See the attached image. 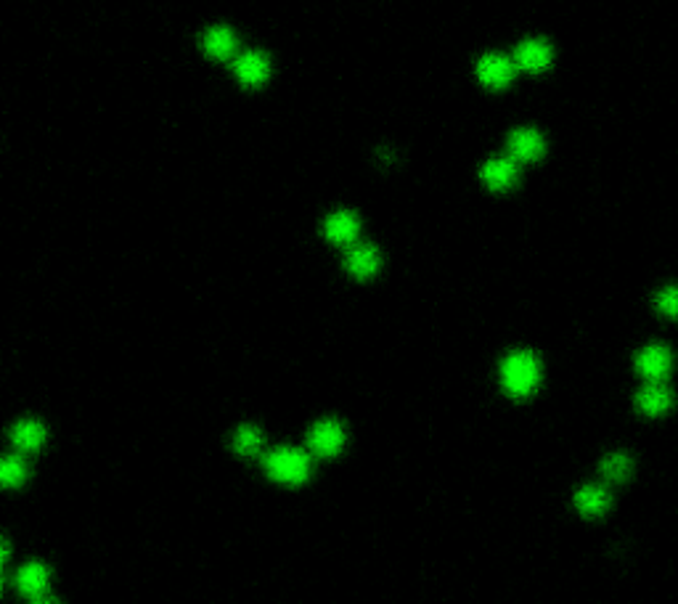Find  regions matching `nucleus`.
Masks as SVG:
<instances>
[{
  "instance_id": "obj_1",
  "label": "nucleus",
  "mask_w": 678,
  "mask_h": 604,
  "mask_svg": "<svg viewBox=\"0 0 678 604\" xmlns=\"http://www.w3.org/2000/svg\"><path fill=\"white\" fill-rule=\"evenodd\" d=\"M501 385L511 398H527L540 385V361L530 350L508 353L501 364Z\"/></svg>"
},
{
  "instance_id": "obj_2",
  "label": "nucleus",
  "mask_w": 678,
  "mask_h": 604,
  "mask_svg": "<svg viewBox=\"0 0 678 604\" xmlns=\"http://www.w3.org/2000/svg\"><path fill=\"white\" fill-rule=\"evenodd\" d=\"M265 472L271 480L281 482V485H300L311 477V456L300 448L292 445H281L276 451H268L263 456Z\"/></svg>"
},
{
  "instance_id": "obj_3",
  "label": "nucleus",
  "mask_w": 678,
  "mask_h": 604,
  "mask_svg": "<svg viewBox=\"0 0 678 604\" xmlns=\"http://www.w3.org/2000/svg\"><path fill=\"white\" fill-rule=\"evenodd\" d=\"M344 440H347V432L337 419H321L308 432V448L313 456H327V459L337 456L344 448Z\"/></svg>"
},
{
  "instance_id": "obj_4",
  "label": "nucleus",
  "mask_w": 678,
  "mask_h": 604,
  "mask_svg": "<svg viewBox=\"0 0 678 604\" xmlns=\"http://www.w3.org/2000/svg\"><path fill=\"white\" fill-rule=\"evenodd\" d=\"M671 366H674V356L666 345H647L636 356V369L647 382H663L671 374Z\"/></svg>"
},
{
  "instance_id": "obj_5",
  "label": "nucleus",
  "mask_w": 678,
  "mask_h": 604,
  "mask_svg": "<svg viewBox=\"0 0 678 604\" xmlns=\"http://www.w3.org/2000/svg\"><path fill=\"white\" fill-rule=\"evenodd\" d=\"M514 69H516L514 59H508L504 53H488V56H483L477 61V77L488 88H504V85H508L511 77H514Z\"/></svg>"
},
{
  "instance_id": "obj_6",
  "label": "nucleus",
  "mask_w": 678,
  "mask_h": 604,
  "mask_svg": "<svg viewBox=\"0 0 678 604\" xmlns=\"http://www.w3.org/2000/svg\"><path fill=\"white\" fill-rule=\"evenodd\" d=\"M543 136L532 128H519L508 136V157L514 162H535L543 154Z\"/></svg>"
},
{
  "instance_id": "obj_7",
  "label": "nucleus",
  "mask_w": 678,
  "mask_h": 604,
  "mask_svg": "<svg viewBox=\"0 0 678 604\" xmlns=\"http://www.w3.org/2000/svg\"><path fill=\"white\" fill-rule=\"evenodd\" d=\"M271 75V61L263 51H247L236 59V77L241 85H263Z\"/></svg>"
},
{
  "instance_id": "obj_8",
  "label": "nucleus",
  "mask_w": 678,
  "mask_h": 604,
  "mask_svg": "<svg viewBox=\"0 0 678 604\" xmlns=\"http://www.w3.org/2000/svg\"><path fill=\"white\" fill-rule=\"evenodd\" d=\"M511 59L524 72H540L551 64V45L546 40H522Z\"/></svg>"
},
{
  "instance_id": "obj_9",
  "label": "nucleus",
  "mask_w": 678,
  "mask_h": 604,
  "mask_svg": "<svg viewBox=\"0 0 678 604\" xmlns=\"http://www.w3.org/2000/svg\"><path fill=\"white\" fill-rule=\"evenodd\" d=\"M636 405L644 416H663L674 405V393L666 382H647L636 396Z\"/></svg>"
},
{
  "instance_id": "obj_10",
  "label": "nucleus",
  "mask_w": 678,
  "mask_h": 604,
  "mask_svg": "<svg viewBox=\"0 0 678 604\" xmlns=\"http://www.w3.org/2000/svg\"><path fill=\"white\" fill-rule=\"evenodd\" d=\"M379 252L374 244H352L344 257V268L355 278H371L379 271Z\"/></svg>"
},
{
  "instance_id": "obj_11",
  "label": "nucleus",
  "mask_w": 678,
  "mask_h": 604,
  "mask_svg": "<svg viewBox=\"0 0 678 604\" xmlns=\"http://www.w3.org/2000/svg\"><path fill=\"white\" fill-rule=\"evenodd\" d=\"M48 584H51V570H48L43 562H29V565H24V568L16 573V589H19L24 597H29V600L45 597Z\"/></svg>"
},
{
  "instance_id": "obj_12",
  "label": "nucleus",
  "mask_w": 678,
  "mask_h": 604,
  "mask_svg": "<svg viewBox=\"0 0 678 604\" xmlns=\"http://www.w3.org/2000/svg\"><path fill=\"white\" fill-rule=\"evenodd\" d=\"M516 162L511 157H496V160H488L483 165V184L493 192H504V189H511L514 181H516Z\"/></svg>"
},
{
  "instance_id": "obj_13",
  "label": "nucleus",
  "mask_w": 678,
  "mask_h": 604,
  "mask_svg": "<svg viewBox=\"0 0 678 604\" xmlns=\"http://www.w3.org/2000/svg\"><path fill=\"white\" fill-rule=\"evenodd\" d=\"M358 231H360V223H358V217H355L352 212H347V209L332 212V215L327 217V223H324V233H327V239L335 241V244H352V241L358 239Z\"/></svg>"
},
{
  "instance_id": "obj_14",
  "label": "nucleus",
  "mask_w": 678,
  "mask_h": 604,
  "mask_svg": "<svg viewBox=\"0 0 678 604\" xmlns=\"http://www.w3.org/2000/svg\"><path fill=\"white\" fill-rule=\"evenodd\" d=\"M45 440V427L35 419H21L11 429V443L19 453H32L43 445Z\"/></svg>"
},
{
  "instance_id": "obj_15",
  "label": "nucleus",
  "mask_w": 678,
  "mask_h": 604,
  "mask_svg": "<svg viewBox=\"0 0 678 604\" xmlns=\"http://www.w3.org/2000/svg\"><path fill=\"white\" fill-rule=\"evenodd\" d=\"M612 498H610V490L604 485H583L578 493H575V506L580 514L586 517H599L610 509Z\"/></svg>"
},
{
  "instance_id": "obj_16",
  "label": "nucleus",
  "mask_w": 678,
  "mask_h": 604,
  "mask_svg": "<svg viewBox=\"0 0 678 604\" xmlns=\"http://www.w3.org/2000/svg\"><path fill=\"white\" fill-rule=\"evenodd\" d=\"M201 45L207 56L212 59H228L236 51V35L228 27H209L201 37Z\"/></svg>"
},
{
  "instance_id": "obj_17",
  "label": "nucleus",
  "mask_w": 678,
  "mask_h": 604,
  "mask_svg": "<svg viewBox=\"0 0 678 604\" xmlns=\"http://www.w3.org/2000/svg\"><path fill=\"white\" fill-rule=\"evenodd\" d=\"M263 443H265V437L255 424H244L233 432V451L239 456H260Z\"/></svg>"
},
{
  "instance_id": "obj_18",
  "label": "nucleus",
  "mask_w": 678,
  "mask_h": 604,
  "mask_svg": "<svg viewBox=\"0 0 678 604\" xmlns=\"http://www.w3.org/2000/svg\"><path fill=\"white\" fill-rule=\"evenodd\" d=\"M634 475V459L628 453H610L602 461V477L607 482H626Z\"/></svg>"
},
{
  "instance_id": "obj_19",
  "label": "nucleus",
  "mask_w": 678,
  "mask_h": 604,
  "mask_svg": "<svg viewBox=\"0 0 678 604\" xmlns=\"http://www.w3.org/2000/svg\"><path fill=\"white\" fill-rule=\"evenodd\" d=\"M27 480V464L21 459V453H13V456H5L3 464H0V482L5 488H16Z\"/></svg>"
},
{
  "instance_id": "obj_20",
  "label": "nucleus",
  "mask_w": 678,
  "mask_h": 604,
  "mask_svg": "<svg viewBox=\"0 0 678 604\" xmlns=\"http://www.w3.org/2000/svg\"><path fill=\"white\" fill-rule=\"evenodd\" d=\"M655 305L663 316H671L676 318L678 316V286H663L655 297Z\"/></svg>"
},
{
  "instance_id": "obj_21",
  "label": "nucleus",
  "mask_w": 678,
  "mask_h": 604,
  "mask_svg": "<svg viewBox=\"0 0 678 604\" xmlns=\"http://www.w3.org/2000/svg\"><path fill=\"white\" fill-rule=\"evenodd\" d=\"M29 604H59L56 600H51V597H35Z\"/></svg>"
}]
</instances>
